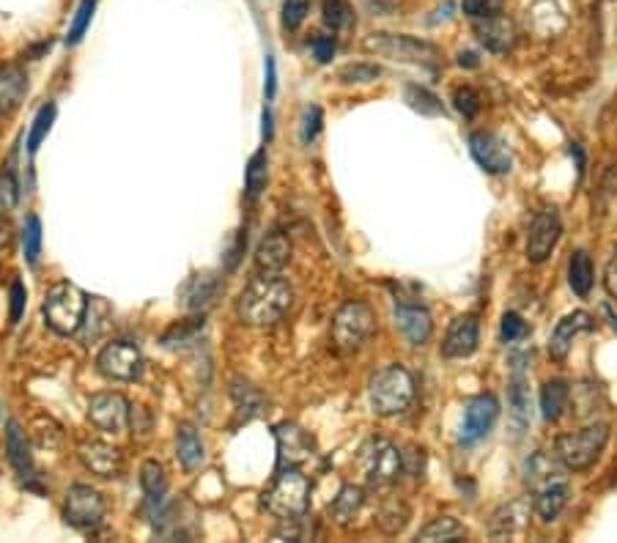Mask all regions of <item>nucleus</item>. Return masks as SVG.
<instances>
[{"mask_svg": "<svg viewBox=\"0 0 617 543\" xmlns=\"http://www.w3.org/2000/svg\"><path fill=\"white\" fill-rule=\"evenodd\" d=\"M291 305H294L291 283L277 272H264L261 277H253L245 291L239 294L236 313L250 327H272L286 316Z\"/></svg>", "mask_w": 617, "mask_h": 543, "instance_id": "f257e3e1", "label": "nucleus"}, {"mask_svg": "<svg viewBox=\"0 0 617 543\" xmlns=\"http://www.w3.org/2000/svg\"><path fill=\"white\" fill-rule=\"evenodd\" d=\"M563 464L557 467L546 456H532L527 464V483L532 489V511L538 513L541 522H554L568 505L571 497V483L563 472Z\"/></svg>", "mask_w": 617, "mask_h": 543, "instance_id": "f03ea898", "label": "nucleus"}, {"mask_svg": "<svg viewBox=\"0 0 617 543\" xmlns=\"http://www.w3.org/2000/svg\"><path fill=\"white\" fill-rule=\"evenodd\" d=\"M310 502V483L308 478L299 472V467L277 469V478L272 480V486L261 494V505L266 513H272L275 519H297L308 513Z\"/></svg>", "mask_w": 617, "mask_h": 543, "instance_id": "7ed1b4c3", "label": "nucleus"}, {"mask_svg": "<svg viewBox=\"0 0 617 543\" xmlns=\"http://www.w3.org/2000/svg\"><path fill=\"white\" fill-rule=\"evenodd\" d=\"M368 398H371V406L376 415H404L409 404L415 401V379H412V373L406 371L404 365L382 368V371L371 379Z\"/></svg>", "mask_w": 617, "mask_h": 543, "instance_id": "20e7f679", "label": "nucleus"}, {"mask_svg": "<svg viewBox=\"0 0 617 543\" xmlns=\"http://www.w3.org/2000/svg\"><path fill=\"white\" fill-rule=\"evenodd\" d=\"M609 442L607 423H593V426L579 428L571 434H563L554 442V458L563 464L568 472H585L598 461Z\"/></svg>", "mask_w": 617, "mask_h": 543, "instance_id": "39448f33", "label": "nucleus"}, {"mask_svg": "<svg viewBox=\"0 0 617 543\" xmlns=\"http://www.w3.org/2000/svg\"><path fill=\"white\" fill-rule=\"evenodd\" d=\"M44 321L58 335H75L83 327L88 297L75 283H55L44 299Z\"/></svg>", "mask_w": 617, "mask_h": 543, "instance_id": "423d86ee", "label": "nucleus"}, {"mask_svg": "<svg viewBox=\"0 0 617 543\" xmlns=\"http://www.w3.org/2000/svg\"><path fill=\"white\" fill-rule=\"evenodd\" d=\"M357 467L362 472V480L371 489H384V486H393L398 475L404 472V456L390 439H371L360 448Z\"/></svg>", "mask_w": 617, "mask_h": 543, "instance_id": "0eeeda50", "label": "nucleus"}, {"mask_svg": "<svg viewBox=\"0 0 617 543\" xmlns=\"http://www.w3.org/2000/svg\"><path fill=\"white\" fill-rule=\"evenodd\" d=\"M365 50L401 61V64H420L428 69H434L439 61V50L434 44L420 42L415 36H404V33H371L365 39Z\"/></svg>", "mask_w": 617, "mask_h": 543, "instance_id": "6e6552de", "label": "nucleus"}, {"mask_svg": "<svg viewBox=\"0 0 617 543\" xmlns=\"http://www.w3.org/2000/svg\"><path fill=\"white\" fill-rule=\"evenodd\" d=\"M373 330H376V316L360 299L341 305V310L332 319V341L343 354L357 352L362 343L371 338Z\"/></svg>", "mask_w": 617, "mask_h": 543, "instance_id": "1a4fd4ad", "label": "nucleus"}, {"mask_svg": "<svg viewBox=\"0 0 617 543\" xmlns=\"http://www.w3.org/2000/svg\"><path fill=\"white\" fill-rule=\"evenodd\" d=\"M472 28L478 42L491 53H508L516 42V28L511 17L502 11V0H486L478 17H472Z\"/></svg>", "mask_w": 617, "mask_h": 543, "instance_id": "9d476101", "label": "nucleus"}, {"mask_svg": "<svg viewBox=\"0 0 617 543\" xmlns=\"http://www.w3.org/2000/svg\"><path fill=\"white\" fill-rule=\"evenodd\" d=\"M105 513H107L105 497H102L96 489H91V486L77 483V486H72V489L66 491L64 519L66 524H72L75 530L91 533L96 527H102Z\"/></svg>", "mask_w": 617, "mask_h": 543, "instance_id": "9b49d317", "label": "nucleus"}, {"mask_svg": "<svg viewBox=\"0 0 617 543\" xmlns=\"http://www.w3.org/2000/svg\"><path fill=\"white\" fill-rule=\"evenodd\" d=\"M96 371L110 382H135L143 371V354L138 346L127 341L107 343L105 349L96 354Z\"/></svg>", "mask_w": 617, "mask_h": 543, "instance_id": "f8f14e48", "label": "nucleus"}, {"mask_svg": "<svg viewBox=\"0 0 617 543\" xmlns=\"http://www.w3.org/2000/svg\"><path fill=\"white\" fill-rule=\"evenodd\" d=\"M560 234H563V223H560L557 209H541L532 217L530 234H527V258L532 264H543L552 256V250L560 242Z\"/></svg>", "mask_w": 617, "mask_h": 543, "instance_id": "ddd939ff", "label": "nucleus"}, {"mask_svg": "<svg viewBox=\"0 0 617 543\" xmlns=\"http://www.w3.org/2000/svg\"><path fill=\"white\" fill-rule=\"evenodd\" d=\"M88 420L102 431L121 434L129 423V404L118 393H96L88 404Z\"/></svg>", "mask_w": 617, "mask_h": 543, "instance_id": "4468645a", "label": "nucleus"}, {"mask_svg": "<svg viewBox=\"0 0 617 543\" xmlns=\"http://www.w3.org/2000/svg\"><path fill=\"white\" fill-rule=\"evenodd\" d=\"M77 458H80V464H83L88 472H94L99 478H118L121 469H124L121 450L107 445L102 439H86V442H80V445H77Z\"/></svg>", "mask_w": 617, "mask_h": 543, "instance_id": "2eb2a0df", "label": "nucleus"}, {"mask_svg": "<svg viewBox=\"0 0 617 543\" xmlns=\"http://www.w3.org/2000/svg\"><path fill=\"white\" fill-rule=\"evenodd\" d=\"M469 151L486 173H508L511 171V149L508 143L494 135V132H472Z\"/></svg>", "mask_w": 617, "mask_h": 543, "instance_id": "dca6fc26", "label": "nucleus"}, {"mask_svg": "<svg viewBox=\"0 0 617 543\" xmlns=\"http://www.w3.org/2000/svg\"><path fill=\"white\" fill-rule=\"evenodd\" d=\"M500 417V401L494 395H475L464 412V426H461V439L464 442H478L491 431V426Z\"/></svg>", "mask_w": 617, "mask_h": 543, "instance_id": "f3484780", "label": "nucleus"}, {"mask_svg": "<svg viewBox=\"0 0 617 543\" xmlns=\"http://www.w3.org/2000/svg\"><path fill=\"white\" fill-rule=\"evenodd\" d=\"M277 439V469L299 467L310 458V450H313V439L302 431L294 423H280L275 428Z\"/></svg>", "mask_w": 617, "mask_h": 543, "instance_id": "a211bd4d", "label": "nucleus"}, {"mask_svg": "<svg viewBox=\"0 0 617 543\" xmlns=\"http://www.w3.org/2000/svg\"><path fill=\"white\" fill-rule=\"evenodd\" d=\"M593 327H596V321H593V316L585 313V310H574V313L563 316V319L557 321L552 338H549V357L563 362L565 357L571 354V346H574L576 338H579L582 332H590Z\"/></svg>", "mask_w": 617, "mask_h": 543, "instance_id": "6ab92c4d", "label": "nucleus"}, {"mask_svg": "<svg viewBox=\"0 0 617 543\" xmlns=\"http://www.w3.org/2000/svg\"><path fill=\"white\" fill-rule=\"evenodd\" d=\"M480 343V327L475 316H458L450 327H447L445 341H442V354L447 360H464L478 352Z\"/></svg>", "mask_w": 617, "mask_h": 543, "instance_id": "aec40b11", "label": "nucleus"}, {"mask_svg": "<svg viewBox=\"0 0 617 543\" xmlns=\"http://www.w3.org/2000/svg\"><path fill=\"white\" fill-rule=\"evenodd\" d=\"M395 330L404 335L406 343L423 346L434 335V319L423 305H398L395 308Z\"/></svg>", "mask_w": 617, "mask_h": 543, "instance_id": "412c9836", "label": "nucleus"}, {"mask_svg": "<svg viewBox=\"0 0 617 543\" xmlns=\"http://www.w3.org/2000/svg\"><path fill=\"white\" fill-rule=\"evenodd\" d=\"M6 458H9V464L22 480H31L33 475H36V472H33L31 442H28V437H25V431H22L17 420L6 423Z\"/></svg>", "mask_w": 617, "mask_h": 543, "instance_id": "4be33fe9", "label": "nucleus"}, {"mask_svg": "<svg viewBox=\"0 0 617 543\" xmlns=\"http://www.w3.org/2000/svg\"><path fill=\"white\" fill-rule=\"evenodd\" d=\"M291 261V242L286 234H266L256 247V267L261 272H280Z\"/></svg>", "mask_w": 617, "mask_h": 543, "instance_id": "5701e85b", "label": "nucleus"}, {"mask_svg": "<svg viewBox=\"0 0 617 543\" xmlns=\"http://www.w3.org/2000/svg\"><path fill=\"white\" fill-rule=\"evenodd\" d=\"M28 94V77L20 66H0V116H9Z\"/></svg>", "mask_w": 617, "mask_h": 543, "instance_id": "b1692460", "label": "nucleus"}, {"mask_svg": "<svg viewBox=\"0 0 617 543\" xmlns=\"http://www.w3.org/2000/svg\"><path fill=\"white\" fill-rule=\"evenodd\" d=\"M176 456H179L181 467L190 469V472L206 461V448H203L201 434L190 423H181L179 431H176Z\"/></svg>", "mask_w": 617, "mask_h": 543, "instance_id": "393cba45", "label": "nucleus"}, {"mask_svg": "<svg viewBox=\"0 0 617 543\" xmlns=\"http://www.w3.org/2000/svg\"><path fill=\"white\" fill-rule=\"evenodd\" d=\"M571 398V384L565 379H552V382L543 384L541 390V412L546 423H557L563 417L565 406Z\"/></svg>", "mask_w": 617, "mask_h": 543, "instance_id": "a878e982", "label": "nucleus"}, {"mask_svg": "<svg viewBox=\"0 0 617 543\" xmlns=\"http://www.w3.org/2000/svg\"><path fill=\"white\" fill-rule=\"evenodd\" d=\"M362 505H365V491L360 486H343L335 502L330 505V516L335 519V524L346 527V524L354 522V516L362 511Z\"/></svg>", "mask_w": 617, "mask_h": 543, "instance_id": "bb28decb", "label": "nucleus"}, {"mask_svg": "<svg viewBox=\"0 0 617 543\" xmlns=\"http://www.w3.org/2000/svg\"><path fill=\"white\" fill-rule=\"evenodd\" d=\"M527 516H530V508H527L524 502L505 505V508H500V511L494 513V519H491V535H494V538H508V535L519 533Z\"/></svg>", "mask_w": 617, "mask_h": 543, "instance_id": "cd10ccee", "label": "nucleus"}, {"mask_svg": "<svg viewBox=\"0 0 617 543\" xmlns=\"http://www.w3.org/2000/svg\"><path fill=\"white\" fill-rule=\"evenodd\" d=\"M140 489L146 491V497L151 502L165 500V494H168V472L162 467V461H157V458L143 461V467H140Z\"/></svg>", "mask_w": 617, "mask_h": 543, "instance_id": "c85d7f7f", "label": "nucleus"}, {"mask_svg": "<svg viewBox=\"0 0 617 543\" xmlns=\"http://www.w3.org/2000/svg\"><path fill=\"white\" fill-rule=\"evenodd\" d=\"M217 291H220V280H217V277L198 275V277H192L190 283L184 286V302H187V308L201 310V308H206L214 297H217Z\"/></svg>", "mask_w": 617, "mask_h": 543, "instance_id": "c756f323", "label": "nucleus"}, {"mask_svg": "<svg viewBox=\"0 0 617 543\" xmlns=\"http://www.w3.org/2000/svg\"><path fill=\"white\" fill-rule=\"evenodd\" d=\"M568 283L574 288L576 297H587L593 288V261L585 250H576L568 261Z\"/></svg>", "mask_w": 617, "mask_h": 543, "instance_id": "7c9ffc66", "label": "nucleus"}, {"mask_svg": "<svg viewBox=\"0 0 617 543\" xmlns=\"http://www.w3.org/2000/svg\"><path fill=\"white\" fill-rule=\"evenodd\" d=\"M376 524H379L387 535L401 533L406 524H409V508H406V502L398 500V497L384 500L379 513H376Z\"/></svg>", "mask_w": 617, "mask_h": 543, "instance_id": "2f4dec72", "label": "nucleus"}, {"mask_svg": "<svg viewBox=\"0 0 617 543\" xmlns=\"http://www.w3.org/2000/svg\"><path fill=\"white\" fill-rule=\"evenodd\" d=\"M464 535H467L464 524H458L453 516H439V519L428 522L426 527L417 533V541H458V538H464Z\"/></svg>", "mask_w": 617, "mask_h": 543, "instance_id": "473e14b6", "label": "nucleus"}, {"mask_svg": "<svg viewBox=\"0 0 617 543\" xmlns=\"http://www.w3.org/2000/svg\"><path fill=\"white\" fill-rule=\"evenodd\" d=\"M508 401H511L513 417L524 426L530 420V390H527V376L522 371L513 373L508 382Z\"/></svg>", "mask_w": 617, "mask_h": 543, "instance_id": "72a5a7b5", "label": "nucleus"}, {"mask_svg": "<svg viewBox=\"0 0 617 543\" xmlns=\"http://www.w3.org/2000/svg\"><path fill=\"white\" fill-rule=\"evenodd\" d=\"M324 22L330 25L332 33L349 31L354 25V11L349 0H324Z\"/></svg>", "mask_w": 617, "mask_h": 543, "instance_id": "f704fd0d", "label": "nucleus"}, {"mask_svg": "<svg viewBox=\"0 0 617 543\" xmlns=\"http://www.w3.org/2000/svg\"><path fill=\"white\" fill-rule=\"evenodd\" d=\"M22 247H25V261L36 267L42 256V220L39 214H28L25 228H22Z\"/></svg>", "mask_w": 617, "mask_h": 543, "instance_id": "c9c22d12", "label": "nucleus"}, {"mask_svg": "<svg viewBox=\"0 0 617 543\" xmlns=\"http://www.w3.org/2000/svg\"><path fill=\"white\" fill-rule=\"evenodd\" d=\"M245 187L250 198H258L266 187V151H256L245 171Z\"/></svg>", "mask_w": 617, "mask_h": 543, "instance_id": "e433bc0d", "label": "nucleus"}, {"mask_svg": "<svg viewBox=\"0 0 617 543\" xmlns=\"http://www.w3.org/2000/svg\"><path fill=\"white\" fill-rule=\"evenodd\" d=\"M53 121H55V105H44L42 110L36 113L31 132H28V151H31V154H36V151H39L42 140L47 138V132L53 129Z\"/></svg>", "mask_w": 617, "mask_h": 543, "instance_id": "4c0bfd02", "label": "nucleus"}, {"mask_svg": "<svg viewBox=\"0 0 617 543\" xmlns=\"http://www.w3.org/2000/svg\"><path fill=\"white\" fill-rule=\"evenodd\" d=\"M231 395H234L236 406H239L242 412H247V417L258 415V412H261V406H264V395L258 393L256 387H250L247 382H234Z\"/></svg>", "mask_w": 617, "mask_h": 543, "instance_id": "58836bf2", "label": "nucleus"}, {"mask_svg": "<svg viewBox=\"0 0 617 543\" xmlns=\"http://www.w3.org/2000/svg\"><path fill=\"white\" fill-rule=\"evenodd\" d=\"M406 102L415 107V110H420V113H426V116H439V113H442V102H439L431 91L420 86L406 88Z\"/></svg>", "mask_w": 617, "mask_h": 543, "instance_id": "ea45409f", "label": "nucleus"}, {"mask_svg": "<svg viewBox=\"0 0 617 543\" xmlns=\"http://www.w3.org/2000/svg\"><path fill=\"white\" fill-rule=\"evenodd\" d=\"M94 9L96 0H83V3L77 6L75 22H72V28L66 33V44H77L83 36H86L88 25H91V17H94Z\"/></svg>", "mask_w": 617, "mask_h": 543, "instance_id": "a19ab883", "label": "nucleus"}, {"mask_svg": "<svg viewBox=\"0 0 617 543\" xmlns=\"http://www.w3.org/2000/svg\"><path fill=\"white\" fill-rule=\"evenodd\" d=\"M20 201V184L11 171H0V217L14 212V206Z\"/></svg>", "mask_w": 617, "mask_h": 543, "instance_id": "79ce46f5", "label": "nucleus"}, {"mask_svg": "<svg viewBox=\"0 0 617 543\" xmlns=\"http://www.w3.org/2000/svg\"><path fill=\"white\" fill-rule=\"evenodd\" d=\"M310 11V0H283V28L297 31Z\"/></svg>", "mask_w": 617, "mask_h": 543, "instance_id": "37998d69", "label": "nucleus"}, {"mask_svg": "<svg viewBox=\"0 0 617 543\" xmlns=\"http://www.w3.org/2000/svg\"><path fill=\"white\" fill-rule=\"evenodd\" d=\"M379 75H382V69L373 64H349L338 72L343 83H371V80H376Z\"/></svg>", "mask_w": 617, "mask_h": 543, "instance_id": "c03bdc74", "label": "nucleus"}, {"mask_svg": "<svg viewBox=\"0 0 617 543\" xmlns=\"http://www.w3.org/2000/svg\"><path fill=\"white\" fill-rule=\"evenodd\" d=\"M527 332H530V327H527V321H524L519 313H505V316H502L500 335L505 343L522 341V338H527Z\"/></svg>", "mask_w": 617, "mask_h": 543, "instance_id": "a18cd8bd", "label": "nucleus"}, {"mask_svg": "<svg viewBox=\"0 0 617 543\" xmlns=\"http://www.w3.org/2000/svg\"><path fill=\"white\" fill-rule=\"evenodd\" d=\"M456 107H458V113L464 118H475L478 116V110H480V96L475 88H458L456 91Z\"/></svg>", "mask_w": 617, "mask_h": 543, "instance_id": "49530a36", "label": "nucleus"}, {"mask_svg": "<svg viewBox=\"0 0 617 543\" xmlns=\"http://www.w3.org/2000/svg\"><path fill=\"white\" fill-rule=\"evenodd\" d=\"M321 129V107H308L305 110V116H302V143H310V140H316V135H319Z\"/></svg>", "mask_w": 617, "mask_h": 543, "instance_id": "de8ad7c7", "label": "nucleus"}, {"mask_svg": "<svg viewBox=\"0 0 617 543\" xmlns=\"http://www.w3.org/2000/svg\"><path fill=\"white\" fill-rule=\"evenodd\" d=\"M310 47H313L316 61L327 64V61H332V55H335V36H332V33H319V36H313Z\"/></svg>", "mask_w": 617, "mask_h": 543, "instance_id": "09e8293b", "label": "nucleus"}, {"mask_svg": "<svg viewBox=\"0 0 617 543\" xmlns=\"http://www.w3.org/2000/svg\"><path fill=\"white\" fill-rule=\"evenodd\" d=\"M360 3L362 9L373 14V17H390L401 6V0H360Z\"/></svg>", "mask_w": 617, "mask_h": 543, "instance_id": "8fccbe9b", "label": "nucleus"}, {"mask_svg": "<svg viewBox=\"0 0 617 543\" xmlns=\"http://www.w3.org/2000/svg\"><path fill=\"white\" fill-rule=\"evenodd\" d=\"M22 310H25V286H22L20 280H14V283H11V324L20 321Z\"/></svg>", "mask_w": 617, "mask_h": 543, "instance_id": "3c124183", "label": "nucleus"}, {"mask_svg": "<svg viewBox=\"0 0 617 543\" xmlns=\"http://www.w3.org/2000/svg\"><path fill=\"white\" fill-rule=\"evenodd\" d=\"M604 288H607L609 299L617 302V247L615 253H612V258H609L607 269H604Z\"/></svg>", "mask_w": 617, "mask_h": 543, "instance_id": "603ef678", "label": "nucleus"}, {"mask_svg": "<svg viewBox=\"0 0 617 543\" xmlns=\"http://www.w3.org/2000/svg\"><path fill=\"white\" fill-rule=\"evenodd\" d=\"M266 96H275V61L266 58Z\"/></svg>", "mask_w": 617, "mask_h": 543, "instance_id": "864d4df0", "label": "nucleus"}, {"mask_svg": "<svg viewBox=\"0 0 617 543\" xmlns=\"http://www.w3.org/2000/svg\"><path fill=\"white\" fill-rule=\"evenodd\" d=\"M483 6H486V0H464V14L472 20V17H478L480 11H483Z\"/></svg>", "mask_w": 617, "mask_h": 543, "instance_id": "5fc2aeb1", "label": "nucleus"}, {"mask_svg": "<svg viewBox=\"0 0 617 543\" xmlns=\"http://www.w3.org/2000/svg\"><path fill=\"white\" fill-rule=\"evenodd\" d=\"M9 242H11V225L0 217V250L9 247Z\"/></svg>", "mask_w": 617, "mask_h": 543, "instance_id": "6e6d98bb", "label": "nucleus"}, {"mask_svg": "<svg viewBox=\"0 0 617 543\" xmlns=\"http://www.w3.org/2000/svg\"><path fill=\"white\" fill-rule=\"evenodd\" d=\"M458 64H461V66H464V64H467V66H478V61H475V55L467 53V55H461V58H458Z\"/></svg>", "mask_w": 617, "mask_h": 543, "instance_id": "4d7b16f0", "label": "nucleus"}, {"mask_svg": "<svg viewBox=\"0 0 617 543\" xmlns=\"http://www.w3.org/2000/svg\"><path fill=\"white\" fill-rule=\"evenodd\" d=\"M264 135L266 138L272 135V116H269V110H264Z\"/></svg>", "mask_w": 617, "mask_h": 543, "instance_id": "13d9d810", "label": "nucleus"}]
</instances>
